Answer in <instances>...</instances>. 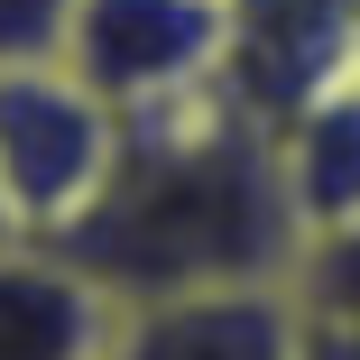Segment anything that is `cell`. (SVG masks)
I'll return each instance as SVG.
<instances>
[{
  "instance_id": "6da1fadb",
  "label": "cell",
  "mask_w": 360,
  "mask_h": 360,
  "mask_svg": "<svg viewBox=\"0 0 360 360\" xmlns=\"http://www.w3.org/2000/svg\"><path fill=\"white\" fill-rule=\"evenodd\" d=\"M120 305L176 296V286H240L286 277L296 259V203L277 185V139L250 129L222 93L120 120V158L93 212L56 240Z\"/></svg>"
},
{
  "instance_id": "7a4b0ae2",
  "label": "cell",
  "mask_w": 360,
  "mask_h": 360,
  "mask_svg": "<svg viewBox=\"0 0 360 360\" xmlns=\"http://www.w3.org/2000/svg\"><path fill=\"white\" fill-rule=\"evenodd\" d=\"M120 158V111L65 56L0 65V222L19 240H65Z\"/></svg>"
},
{
  "instance_id": "3957f363",
  "label": "cell",
  "mask_w": 360,
  "mask_h": 360,
  "mask_svg": "<svg viewBox=\"0 0 360 360\" xmlns=\"http://www.w3.org/2000/svg\"><path fill=\"white\" fill-rule=\"evenodd\" d=\"M360 75V0H222L212 93L250 129H286Z\"/></svg>"
},
{
  "instance_id": "277c9868",
  "label": "cell",
  "mask_w": 360,
  "mask_h": 360,
  "mask_svg": "<svg viewBox=\"0 0 360 360\" xmlns=\"http://www.w3.org/2000/svg\"><path fill=\"white\" fill-rule=\"evenodd\" d=\"M212 46H222V0H75L56 37V56L120 120L212 93Z\"/></svg>"
},
{
  "instance_id": "5b68a950",
  "label": "cell",
  "mask_w": 360,
  "mask_h": 360,
  "mask_svg": "<svg viewBox=\"0 0 360 360\" xmlns=\"http://www.w3.org/2000/svg\"><path fill=\"white\" fill-rule=\"evenodd\" d=\"M111 360H305V314L286 296V277L176 286V296L120 305Z\"/></svg>"
},
{
  "instance_id": "8992f818",
  "label": "cell",
  "mask_w": 360,
  "mask_h": 360,
  "mask_svg": "<svg viewBox=\"0 0 360 360\" xmlns=\"http://www.w3.org/2000/svg\"><path fill=\"white\" fill-rule=\"evenodd\" d=\"M120 296L56 240L0 231V360H111Z\"/></svg>"
},
{
  "instance_id": "52a82bcc",
  "label": "cell",
  "mask_w": 360,
  "mask_h": 360,
  "mask_svg": "<svg viewBox=\"0 0 360 360\" xmlns=\"http://www.w3.org/2000/svg\"><path fill=\"white\" fill-rule=\"evenodd\" d=\"M277 185L296 203V240L360 212V75L277 129Z\"/></svg>"
},
{
  "instance_id": "ba28073f",
  "label": "cell",
  "mask_w": 360,
  "mask_h": 360,
  "mask_svg": "<svg viewBox=\"0 0 360 360\" xmlns=\"http://www.w3.org/2000/svg\"><path fill=\"white\" fill-rule=\"evenodd\" d=\"M286 296H296L305 323H360V212L296 240V259H286Z\"/></svg>"
},
{
  "instance_id": "9c48e42d",
  "label": "cell",
  "mask_w": 360,
  "mask_h": 360,
  "mask_svg": "<svg viewBox=\"0 0 360 360\" xmlns=\"http://www.w3.org/2000/svg\"><path fill=\"white\" fill-rule=\"evenodd\" d=\"M65 19H75V0H0V65L10 56H56Z\"/></svg>"
},
{
  "instance_id": "30bf717a",
  "label": "cell",
  "mask_w": 360,
  "mask_h": 360,
  "mask_svg": "<svg viewBox=\"0 0 360 360\" xmlns=\"http://www.w3.org/2000/svg\"><path fill=\"white\" fill-rule=\"evenodd\" d=\"M305 360H360V323H305Z\"/></svg>"
},
{
  "instance_id": "8fae6325",
  "label": "cell",
  "mask_w": 360,
  "mask_h": 360,
  "mask_svg": "<svg viewBox=\"0 0 360 360\" xmlns=\"http://www.w3.org/2000/svg\"><path fill=\"white\" fill-rule=\"evenodd\" d=\"M0 231H10V222H0Z\"/></svg>"
}]
</instances>
